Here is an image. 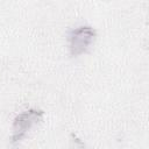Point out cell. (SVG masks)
Listing matches in <instances>:
<instances>
[{"mask_svg": "<svg viewBox=\"0 0 149 149\" xmlns=\"http://www.w3.org/2000/svg\"><path fill=\"white\" fill-rule=\"evenodd\" d=\"M95 37V31L87 26L74 28L69 35V48L72 56H79L88 50Z\"/></svg>", "mask_w": 149, "mask_h": 149, "instance_id": "1", "label": "cell"}, {"mask_svg": "<svg viewBox=\"0 0 149 149\" xmlns=\"http://www.w3.org/2000/svg\"><path fill=\"white\" fill-rule=\"evenodd\" d=\"M42 111L38 109H28L19 114L13 125V142L16 143L23 139V136L42 119Z\"/></svg>", "mask_w": 149, "mask_h": 149, "instance_id": "2", "label": "cell"}]
</instances>
